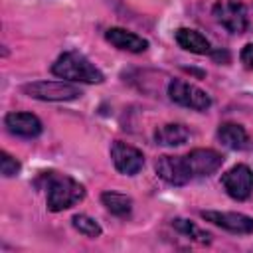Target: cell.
<instances>
[{"instance_id":"cell-1","label":"cell","mask_w":253,"mask_h":253,"mask_svg":"<svg viewBox=\"0 0 253 253\" xmlns=\"http://www.w3.org/2000/svg\"><path fill=\"white\" fill-rule=\"evenodd\" d=\"M45 190H47V210L49 211H63L83 200L85 188L77 180H73L67 174H57V172H45Z\"/></svg>"},{"instance_id":"cell-2","label":"cell","mask_w":253,"mask_h":253,"mask_svg":"<svg viewBox=\"0 0 253 253\" xmlns=\"http://www.w3.org/2000/svg\"><path fill=\"white\" fill-rule=\"evenodd\" d=\"M51 73L67 79V81H79V83H103V73L79 51H65L61 53L55 63L51 65Z\"/></svg>"},{"instance_id":"cell-3","label":"cell","mask_w":253,"mask_h":253,"mask_svg":"<svg viewBox=\"0 0 253 253\" xmlns=\"http://www.w3.org/2000/svg\"><path fill=\"white\" fill-rule=\"evenodd\" d=\"M22 91L40 101H71L81 97V89L67 81H34L22 87Z\"/></svg>"},{"instance_id":"cell-4","label":"cell","mask_w":253,"mask_h":253,"mask_svg":"<svg viewBox=\"0 0 253 253\" xmlns=\"http://www.w3.org/2000/svg\"><path fill=\"white\" fill-rule=\"evenodd\" d=\"M168 97L174 103L194 109V111H206L211 107V97L204 89H200L192 83H186L182 79H172L168 83Z\"/></svg>"},{"instance_id":"cell-5","label":"cell","mask_w":253,"mask_h":253,"mask_svg":"<svg viewBox=\"0 0 253 253\" xmlns=\"http://www.w3.org/2000/svg\"><path fill=\"white\" fill-rule=\"evenodd\" d=\"M211 14L215 22L221 24L231 34H243L247 30V24H249L247 8L239 2H217Z\"/></svg>"},{"instance_id":"cell-6","label":"cell","mask_w":253,"mask_h":253,"mask_svg":"<svg viewBox=\"0 0 253 253\" xmlns=\"http://www.w3.org/2000/svg\"><path fill=\"white\" fill-rule=\"evenodd\" d=\"M221 184L225 188V192L233 198V200H247L253 192V172L249 166L245 164H237L231 170H227L221 176Z\"/></svg>"},{"instance_id":"cell-7","label":"cell","mask_w":253,"mask_h":253,"mask_svg":"<svg viewBox=\"0 0 253 253\" xmlns=\"http://www.w3.org/2000/svg\"><path fill=\"white\" fill-rule=\"evenodd\" d=\"M111 158H113V164L115 168L121 172V174H126V176H134L142 170L144 166V156L138 148L126 144V142H121V140H115L113 146H111Z\"/></svg>"},{"instance_id":"cell-8","label":"cell","mask_w":253,"mask_h":253,"mask_svg":"<svg viewBox=\"0 0 253 253\" xmlns=\"http://www.w3.org/2000/svg\"><path fill=\"white\" fill-rule=\"evenodd\" d=\"M156 174L170 186H184L194 178L186 156H160L156 160Z\"/></svg>"},{"instance_id":"cell-9","label":"cell","mask_w":253,"mask_h":253,"mask_svg":"<svg viewBox=\"0 0 253 253\" xmlns=\"http://www.w3.org/2000/svg\"><path fill=\"white\" fill-rule=\"evenodd\" d=\"M202 217L225 231L231 233H239V235H249L253 233V217L245 215V213H237V211H215V210H208L202 211Z\"/></svg>"},{"instance_id":"cell-10","label":"cell","mask_w":253,"mask_h":253,"mask_svg":"<svg viewBox=\"0 0 253 253\" xmlns=\"http://www.w3.org/2000/svg\"><path fill=\"white\" fill-rule=\"evenodd\" d=\"M186 162L190 166L192 176L202 178V176L213 174L223 164V156L211 148H196L190 154H186Z\"/></svg>"},{"instance_id":"cell-11","label":"cell","mask_w":253,"mask_h":253,"mask_svg":"<svg viewBox=\"0 0 253 253\" xmlns=\"http://www.w3.org/2000/svg\"><path fill=\"white\" fill-rule=\"evenodd\" d=\"M6 128L16 134V136H24V138H36L42 134V121L32 115V113H8L4 119Z\"/></svg>"},{"instance_id":"cell-12","label":"cell","mask_w":253,"mask_h":253,"mask_svg":"<svg viewBox=\"0 0 253 253\" xmlns=\"http://www.w3.org/2000/svg\"><path fill=\"white\" fill-rule=\"evenodd\" d=\"M107 42L123 51H130V53H142L148 47V42L132 32H126L123 28H109L105 34Z\"/></svg>"},{"instance_id":"cell-13","label":"cell","mask_w":253,"mask_h":253,"mask_svg":"<svg viewBox=\"0 0 253 253\" xmlns=\"http://www.w3.org/2000/svg\"><path fill=\"white\" fill-rule=\"evenodd\" d=\"M174 38H176V43H178L182 49L190 51V53H208V51L211 49V45H210V42L206 40V36H202L200 32L190 30V28H180V30H176Z\"/></svg>"},{"instance_id":"cell-14","label":"cell","mask_w":253,"mask_h":253,"mask_svg":"<svg viewBox=\"0 0 253 253\" xmlns=\"http://www.w3.org/2000/svg\"><path fill=\"white\" fill-rule=\"evenodd\" d=\"M217 138H219V142L223 146H227L231 150H241L249 142V136H247L245 128L241 125H237V123H223V125H219Z\"/></svg>"},{"instance_id":"cell-15","label":"cell","mask_w":253,"mask_h":253,"mask_svg":"<svg viewBox=\"0 0 253 253\" xmlns=\"http://www.w3.org/2000/svg\"><path fill=\"white\" fill-rule=\"evenodd\" d=\"M188 138H190V130H188L184 125H178V123L162 125V126H158L156 132H154L156 144H162V146H180V144H184Z\"/></svg>"},{"instance_id":"cell-16","label":"cell","mask_w":253,"mask_h":253,"mask_svg":"<svg viewBox=\"0 0 253 253\" xmlns=\"http://www.w3.org/2000/svg\"><path fill=\"white\" fill-rule=\"evenodd\" d=\"M101 202L111 213H115L119 217H126L132 211V200L125 194H119V192H103Z\"/></svg>"},{"instance_id":"cell-17","label":"cell","mask_w":253,"mask_h":253,"mask_svg":"<svg viewBox=\"0 0 253 253\" xmlns=\"http://www.w3.org/2000/svg\"><path fill=\"white\" fill-rule=\"evenodd\" d=\"M172 225H174L176 231L184 233L186 237H190V239H194V241H198V243H211V235H210L208 231L200 229V227H198L196 223H192L190 219L176 217V219L172 221Z\"/></svg>"},{"instance_id":"cell-18","label":"cell","mask_w":253,"mask_h":253,"mask_svg":"<svg viewBox=\"0 0 253 253\" xmlns=\"http://www.w3.org/2000/svg\"><path fill=\"white\" fill-rule=\"evenodd\" d=\"M71 223H73V227H75L79 233H83L85 237H99V235L103 233L101 225H99L93 217H89V215H85V213L73 215V217H71Z\"/></svg>"},{"instance_id":"cell-19","label":"cell","mask_w":253,"mask_h":253,"mask_svg":"<svg viewBox=\"0 0 253 253\" xmlns=\"http://www.w3.org/2000/svg\"><path fill=\"white\" fill-rule=\"evenodd\" d=\"M20 162L14 158V156H10L8 152H2L0 154V172H2V176L4 178H12V176H16L18 172H20Z\"/></svg>"},{"instance_id":"cell-20","label":"cell","mask_w":253,"mask_h":253,"mask_svg":"<svg viewBox=\"0 0 253 253\" xmlns=\"http://www.w3.org/2000/svg\"><path fill=\"white\" fill-rule=\"evenodd\" d=\"M239 59H241V63H243L247 69H253V43H247V45L241 49Z\"/></svg>"}]
</instances>
